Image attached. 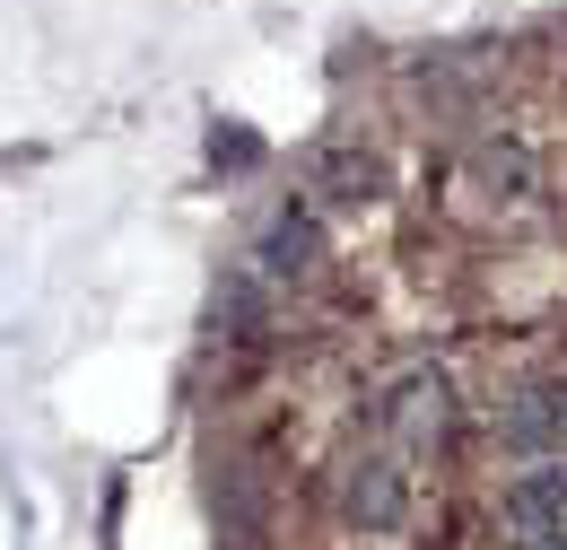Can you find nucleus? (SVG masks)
<instances>
[{
  "label": "nucleus",
  "mask_w": 567,
  "mask_h": 550,
  "mask_svg": "<svg viewBox=\"0 0 567 550\" xmlns=\"http://www.w3.org/2000/svg\"><path fill=\"white\" fill-rule=\"evenodd\" d=\"M341 507H350V524H367V533H393L402 524V464L393 455H358L350 481H341Z\"/></svg>",
  "instance_id": "f257e3e1"
},
{
  "label": "nucleus",
  "mask_w": 567,
  "mask_h": 550,
  "mask_svg": "<svg viewBox=\"0 0 567 550\" xmlns=\"http://www.w3.org/2000/svg\"><path fill=\"white\" fill-rule=\"evenodd\" d=\"M271 279H306L323 263V227H315V210H280L271 227H262V254H254Z\"/></svg>",
  "instance_id": "f03ea898"
},
{
  "label": "nucleus",
  "mask_w": 567,
  "mask_h": 550,
  "mask_svg": "<svg viewBox=\"0 0 567 550\" xmlns=\"http://www.w3.org/2000/svg\"><path fill=\"white\" fill-rule=\"evenodd\" d=\"M506 516L542 542V533H567V464H533L524 481L506 489Z\"/></svg>",
  "instance_id": "7ed1b4c3"
},
{
  "label": "nucleus",
  "mask_w": 567,
  "mask_h": 550,
  "mask_svg": "<svg viewBox=\"0 0 567 550\" xmlns=\"http://www.w3.org/2000/svg\"><path fill=\"white\" fill-rule=\"evenodd\" d=\"M445 403H454V394H445V376L427 367V376H402V385H393V403H384V419H393L402 437H436V428L454 419Z\"/></svg>",
  "instance_id": "20e7f679"
},
{
  "label": "nucleus",
  "mask_w": 567,
  "mask_h": 550,
  "mask_svg": "<svg viewBox=\"0 0 567 550\" xmlns=\"http://www.w3.org/2000/svg\"><path fill=\"white\" fill-rule=\"evenodd\" d=\"M559 419H567V403H559V394H550V385H533V394H524L515 411L497 419V437H506L515 455H542V446L559 437Z\"/></svg>",
  "instance_id": "39448f33"
},
{
  "label": "nucleus",
  "mask_w": 567,
  "mask_h": 550,
  "mask_svg": "<svg viewBox=\"0 0 567 550\" xmlns=\"http://www.w3.org/2000/svg\"><path fill=\"white\" fill-rule=\"evenodd\" d=\"M210 333L218 342H254V333H262V288H254L245 272H227L210 288Z\"/></svg>",
  "instance_id": "423d86ee"
},
{
  "label": "nucleus",
  "mask_w": 567,
  "mask_h": 550,
  "mask_svg": "<svg viewBox=\"0 0 567 550\" xmlns=\"http://www.w3.org/2000/svg\"><path fill=\"white\" fill-rule=\"evenodd\" d=\"M323 184H332L341 202H367V193H375L384 175H375V157H332V166H323Z\"/></svg>",
  "instance_id": "0eeeda50"
},
{
  "label": "nucleus",
  "mask_w": 567,
  "mask_h": 550,
  "mask_svg": "<svg viewBox=\"0 0 567 550\" xmlns=\"http://www.w3.org/2000/svg\"><path fill=\"white\" fill-rule=\"evenodd\" d=\"M254 157H262V140H254V132H236V123L210 132V166H254Z\"/></svg>",
  "instance_id": "6e6552de"
},
{
  "label": "nucleus",
  "mask_w": 567,
  "mask_h": 550,
  "mask_svg": "<svg viewBox=\"0 0 567 550\" xmlns=\"http://www.w3.org/2000/svg\"><path fill=\"white\" fill-rule=\"evenodd\" d=\"M524 550H567V542H559V533H542V542H524Z\"/></svg>",
  "instance_id": "1a4fd4ad"
}]
</instances>
